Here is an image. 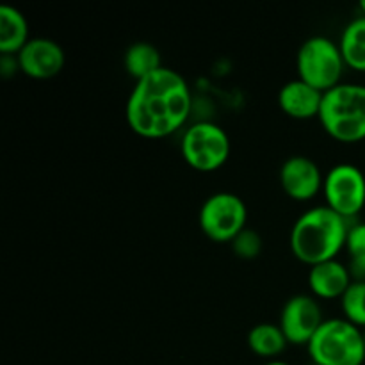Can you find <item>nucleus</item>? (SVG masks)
<instances>
[{
  "instance_id": "5701e85b",
  "label": "nucleus",
  "mask_w": 365,
  "mask_h": 365,
  "mask_svg": "<svg viewBox=\"0 0 365 365\" xmlns=\"http://www.w3.org/2000/svg\"><path fill=\"white\" fill-rule=\"evenodd\" d=\"M360 11H362V14L365 16V0H362V2H360Z\"/></svg>"
},
{
  "instance_id": "f3484780",
  "label": "nucleus",
  "mask_w": 365,
  "mask_h": 365,
  "mask_svg": "<svg viewBox=\"0 0 365 365\" xmlns=\"http://www.w3.org/2000/svg\"><path fill=\"white\" fill-rule=\"evenodd\" d=\"M123 66L125 71L138 82L163 68L160 52L152 43L138 41L128 46L127 52H125Z\"/></svg>"
},
{
  "instance_id": "2eb2a0df",
  "label": "nucleus",
  "mask_w": 365,
  "mask_h": 365,
  "mask_svg": "<svg viewBox=\"0 0 365 365\" xmlns=\"http://www.w3.org/2000/svg\"><path fill=\"white\" fill-rule=\"evenodd\" d=\"M289 342L282 331L280 324L274 323H260L250 330L248 334V348L253 355L259 359L269 360L280 359L287 349Z\"/></svg>"
},
{
  "instance_id": "dca6fc26",
  "label": "nucleus",
  "mask_w": 365,
  "mask_h": 365,
  "mask_svg": "<svg viewBox=\"0 0 365 365\" xmlns=\"http://www.w3.org/2000/svg\"><path fill=\"white\" fill-rule=\"evenodd\" d=\"M346 68L365 73V16L353 18L341 32L339 38Z\"/></svg>"
},
{
  "instance_id": "f8f14e48",
  "label": "nucleus",
  "mask_w": 365,
  "mask_h": 365,
  "mask_svg": "<svg viewBox=\"0 0 365 365\" xmlns=\"http://www.w3.org/2000/svg\"><path fill=\"white\" fill-rule=\"evenodd\" d=\"M353 282L355 278H353L348 264L339 259L309 267V274H307V285H309L310 294L319 302H335V299L341 302Z\"/></svg>"
},
{
  "instance_id": "1a4fd4ad",
  "label": "nucleus",
  "mask_w": 365,
  "mask_h": 365,
  "mask_svg": "<svg viewBox=\"0 0 365 365\" xmlns=\"http://www.w3.org/2000/svg\"><path fill=\"white\" fill-rule=\"evenodd\" d=\"M324 323L319 299L312 294H294L285 302L280 312V324L289 346H309L316 331Z\"/></svg>"
},
{
  "instance_id": "9b49d317",
  "label": "nucleus",
  "mask_w": 365,
  "mask_h": 365,
  "mask_svg": "<svg viewBox=\"0 0 365 365\" xmlns=\"http://www.w3.org/2000/svg\"><path fill=\"white\" fill-rule=\"evenodd\" d=\"M16 57L20 63V73L34 81L57 77L66 63L63 46L50 38H32Z\"/></svg>"
},
{
  "instance_id": "412c9836",
  "label": "nucleus",
  "mask_w": 365,
  "mask_h": 365,
  "mask_svg": "<svg viewBox=\"0 0 365 365\" xmlns=\"http://www.w3.org/2000/svg\"><path fill=\"white\" fill-rule=\"evenodd\" d=\"M20 71V63L16 56H2L0 53V75L4 78H11Z\"/></svg>"
},
{
  "instance_id": "4468645a",
  "label": "nucleus",
  "mask_w": 365,
  "mask_h": 365,
  "mask_svg": "<svg viewBox=\"0 0 365 365\" xmlns=\"http://www.w3.org/2000/svg\"><path fill=\"white\" fill-rule=\"evenodd\" d=\"M31 39L27 18L16 7H0V53L18 56Z\"/></svg>"
},
{
  "instance_id": "aec40b11",
  "label": "nucleus",
  "mask_w": 365,
  "mask_h": 365,
  "mask_svg": "<svg viewBox=\"0 0 365 365\" xmlns=\"http://www.w3.org/2000/svg\"><path fill=\"white\" fill-rule=\"evenodd\" d=\"M230 245L235 257H239L242 260L257 259L260 255V252H262V237L253 228H245Z\"/></svg>"
},
{
  "instance_id": "423d86ee",
  "label": "nucleus",
  "mask_w": 365,
  "mask_h": 365,
  "mask_svg": "<svg viewBox=\"0 0 365 365\" xmlns=\"http://www.w3.org/2000/svg\"><path fill=\"white\" fill-rule=\"evenodd\" d=\"M232 143L227 130L214 121H196L182 134L180 153L189 168L200 173H214L227 164Z\"/></svg>"
},
{
  "instance_id": "ddd939ff",
  "label": "nucleus",
  "mask_w": 365,
  "mask_h": 365,
  "mask_svg": "<svg viewBox=\"0 0 365 365\" xmlns=\"http://www.w3.org/2000/svg\"><path fill=\"white\" fill-rule=\"evenodd\" d=\"M324 93L317 91L307 82L294 78L285 82L278 91V107L285 116L298 121L319 118Z\"/></svg>"
},
{
  "instance_id": "20e7f679",
  "label": "nucleus",
  "mask_w": 365,
  "mask_h": 365,
  "mask_svg": "<svg viewBox=\"0 0 365 365\" xmlns=\"http://www.w3.org/2000/svg\"><path fill=\"white\" fill-rule=\"evenodd\" d=\"M312 365H364V330L344 317L324 319L307 346Z\"/></svg>"
},
{
  "instance_id": "39448f33",
  "label": "nucleus",
  "mask_w": 365,
  "mask_h": 365,
  "mask_svg": "<svg viewBox=\"0 0 365 365\" xmlns=\"http://www.w3.org/2000/svg\"><path fill=\"white\" fill-rule=\"evenodd\" d=\"M296 71L299 81L321 93L337 88L342 84L346 71L339 41L327 36H312L305 39L296 53Z\"/></svg>"
},
{
  "instance_id": "a211bd4d",
  "label": "nucleus",
  "mask_w": 365,
  "mask_h": 365,
  "mask_svg": "<svg viewBox=\"0 0 365 365\" xmlns=\"http://www.w3.org/2000/svg\"><path fill=\"white\" fill-rule=\"evenodd\" d=\"M344 252L353 278L365 280V223H351Z\"/></svg>"
},
{
  "instance_id": "4be33fe9",
  "label": "nucleus",
  "mask_w": 365,
  "mask_h": 365,
  "mask_svg": "<svg viewBox=\"0 0 365 365\" xmlns=\"http://www.w3.org/2000/svg\"><path fill=\"white\" fill-rule=\"evenodd\" d=\"M264 365H291V364L285 362V360L282 359H277V360H269V362H266Z\"/></svg>"
},
{
  "instance_id": "0eeeda50",
  "label": "nucleus",
  "mask_w": 365,
  "mask_h": 365,
  "mask_svg": "<svg viewBox=\"0 0 365 365\" xmlns=\"http://www.w3.org/2000/svg\"><path fill=\"white\" fill-rule=\"evenodd\" d=\"M198 223L203 235L212 242H232L248 228V207L245 200L234 192H214L200 207Z\"/></svg>"
},
{
  "instance_id": "6e6552de",
  "label": "nucleus",
  "mask_w": 365,
  "mask_h": 365,
  "mask_svg": "<svg viewBox=\"0 0 365 365\" xmlns=\"http://www.w3.org/2000/svg\"><path fill=\"white\" fill-rule=\"evenodd\" d=\"M324 205L351 223L365 207V175L349 163L335 164L324 175Z\"/></svg>"
},
{
  "instance_id": "9d476101",
  "label": "nucleus",
  "mask_w": 365,
  "mask_h": 365,
  "mask_svg": "<svg viewBox=\"0 0 365 365\" xmlns=\"http://www.w3.org/2000/svg\"><path fill=\"white\" fill-rule=\"evenodd\" d=\"M280 187L292 202L307 203L323 195L324 175L314 159L307 155H292L282 164L278 173Z\"/></svg>"
},
{
  "instance_id": "b1692460",
  "label": "nucleus",
  "mask_w": 365,
  "mask_h": 365,
  "mask_svg": "<svg viewBox=\"0 0 365 365\" xmlns=\"http://www.w3.org/2000/svg\"><path fill=\"white\" fill-rule=\"evenodd\" d=\"M364 341H365V330H364Z\"/></svg>"
},
{
  "instance_id": "f03ea898",
  "label": "nucleus",
  "mask_w": 365,
  "mask_h": 365,
  "mask_svg": "<svg viewBox=\"0 0 365 365\" xmlns=\"http://www.w3.org/2000/svg\"><path fill=\"white\" fill-rule=\"evenodd\" d=\"M349 227L351 223L330 207H310L291 228L289 246L292 255L309 267L339 259L346 250Z\"/></svg>"
},
{
  "instance_id": "7ed1b4c3",
  "label": "nucleus",
  "mask_w": 365,
  "mask_h": 365,
  "mask_svg": "<svg viewBox=\"0 0 365 365\" xmlns=\"http://www.w3.org/2000/svg\"><path fill=\"white\" fill-rule=\"evenodd\" d=\"M317 120L334 141L342 145L365 141V86L342 82L324 93Z\"/></svg>"
},
{
  "instance_id": "6ab92c4d",
  "label": "nucleus",
  "mask_w": 365,
  "mask_h": 365,
  "mask_svg": "<svg viewBox=\"0 0 365 365\" xmlns=\"http://www.w3.org/2000/svg\"><path fill=\"white\" fill-rule=\"evenodd\" d=\"M342 317L365 330V280H355L341 298Z\"/></svg>"
},
{
  "instance_id": "f257e3e1",
  "label": "nucleus",
  "mask_w": 365,
  "mask_h": 365,
  "mask_svg": "<svg viewBox=\"0 0 365 365\" xmlns=\"http://www.w3.org/2000/svg\"><path fill=\"white\" fill-rule=\"evenodd\" d=\"M192 110L187 81L163 66L135 82L128 95L125 118L128 128L143 139H164L185 127Z\"/></svg>"
}]
</instances>
